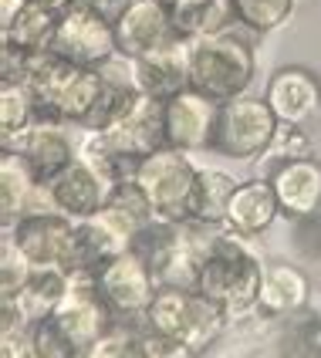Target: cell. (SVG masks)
I'll return each instance as SVG.
<instances>
[{
  "instance_id": "cell-1",
  "label": "cell",
  "mask_w": 321,
  "mask_h": 358,
  "mask_svg": "<svg viewBox=\"0 0 321 358\" xmlns=\"http://www.w3.org/2000/svg\"><path fill=\"white\" fill-rule=\"evenodd\" d=\"M250 240L254 237L217 227L203 240L200 264H197V291L213 304H220L230 321L254 311L261 294L264 260Z\"/></svg>"
},
{
  "instance_id": "cell-2",
  "label": "cell",
  "mask_w": 321,
  "mask_h": 358,
  "mask_svg": "<svg viewBox=\"0 0 321 358\" xmlns=\"http://www.w3.org/2000/svg\"><path fill=\"white\" fill-rule=\"evenodd\" d=\"M257 78V51L241 31H220L190 44V88L213 101L247 95Z\"/></svg>"
},
{
  "instance_id": "cell-3",
  "label": "cell",
  "mask_w": 321,
  "mask_h": 358,
  "mask_svg": "<svg viewBox=\"0 0 321 358\" xmlns=\"http://www.w3.org/2000/svg\"><path fill=\"white\" fill-rule=\"evenodd\" d=\"M227 321L230 318L223 315L220 304L203 298L197 287H159L149 311H145V318L136 328L176 338L203 355L223 335Z\"/></svg>"
},
{
  "instance_id": "cell-4",
  "label": "cell",
  "mask_w": 321,
  "mask_h": 358,
  "mask_svg": "<svg viewBox=\"0 0 321 358\" xmlns=\"http://www.w3.org/2000/svg\"><path fill=\"white\" fill-rule=\"evenodd\" d=\"M132 179L149 203L152 220H166V223L193 220V193L200 179V166L193 162V152H183L173 145L156 149L152 156L139 159Z\"/></svg>"
},
{
  "instance_id": "cell-5",
  "label": "cell",
  "mask_w": 321,
  "mask_h": 358,
  "mask_svg": "<svg viewBox=\"0 0 321 358\" xmlns=\"http://www.w3.org/2000/svg\"><path fill=\"white\" fill-rule=\"evenodd\" d=\"M210 230L213 227H203L197 220H186V223L152 220L139 230L132 247L152 267L159 287H197V264H200L203 240Z\"/></svg>"
},
{
  "instance_id": "cell-6",
  "label": "cell",
  "mask_w": 321,
  "mask_h": 358,
  "mask_svg": "<svg viewBox=\"0 0 321 358\" xmlns=\"http://www.w3.org/2000/svg\"><path fill=\"white\" fill-rule=\"evenodd\" d=\"M278 129H281V122L274 115V108L267 105V99L247 92V95H237L230 101H220L210 152H217L223 159L257 162L271 149Z\"/></svg>"
},
{
  "instance_id": "cell-7",
  "label": "cell",
  "mask_w": 321,
  "mask_h": 358,
  "mask_svg": "<svg viewBox=\"0 0 321 358\" xmlns=\"http://www.w3.org/2000/svg\"><path fill=\"white\" fill-rule=\"evenodd\" d=\"M51 51L61 55L64 61H71V64H78V68H101L105 61L119 55L115 24L99 3L78 0L58 14Z\"/></svg>"
},
{
  "instance_id": "cell-8",
  "label": "cell",
  "mask_w": 321,
  "mask_h": 358,
  "mask_svg": "<svg viewBox=\"0 0 321 358\" xmlns=\"http://www.w3.org/2000/svg\"><path fill=\"white\" fill-rule=\"evenodd\" d=\"M95 284L105 294V301L112 304L115 318L132 321V328L145 318L149 304L159 291V280L152 274V267L145 264L139 250H122L112 260H105L99 271H95Z\"/></svg>"
},
{
  "instance_id": "cell-9",
  "label": "cell",
  "mask_w": 321,
  "mask_h": 358,
  "mask_svg": "<svg viewBox=\"0 0 321 358\" xmlns=\"http://www.w3.org/2000/svg\"><path fill=\"white\" fill-rule=\"evenodd\" d=\"M3 234L31 257L34 267H55L71 274L75 257V220L61 217L55 210L48 213H24L14 223H3Z\"/></svg>"
},
{
  "instance_id": "cell-10",
  "label": "cell",
  "mask_w": 321,
  "mask_h": 358,
  "mask_svg": "<svg viewBox=\"0 0 321 358\" xmlns=\"http://www.w3.org/2000/svg\"><path fill=\"white\" fill-rule=\"evenodd\" d=\"M51 318L75 348H88L115 331V311L95 284V274H71V287Z\"/></svg>"
},
{
  "instance_id": "cell-11",
  "label": "cell",
  "mask_w": 321,
  "mask_h": 358,
  "mask_svg": "<svg viewBox=\"0 0 321 358\" xmlns=\"http://www.w3.org/2000/svg\"><path fill=\"white\" fill-rule=\"evenodd\" d=\"M217 115L220 101L200 95L197 88H183L173 99L162 101V125H166V142L183 152H210L213 132H217Z\"/></svg>"
},
{
  "instance_id": "cell-12",
  "label": "cell",
  "mask_w": 321,
  "mask_h": 358,
  "mask_svg": "<svg viewBox=\"0 0 321 358\" xmlns=\"http://www.w3.org/2000/svg\"><path fill=\"white\" fill-rule=\"evenodd\" d=\"M112 24H115V38H119V55L125 58H142L176 38L169 3H162V0H125L112 14Z\"/></svg>"
},
{
  "instance_id": "cell-13",
  "label": "cell",
  "mask_w": 321,
  "mask_h": 358,
  "mask_svg": "<svg viewBox=\"0 0 321 358\" xmlns=\"http://www.w3.org/2000/svg\"><path fill=\"white\" fill-rule=\"evenodd\" d=\"M3 149H17L41 182H51L61 169H68L78 159V139L71 136V125L51 115H41L14 145H3Z\"/></svg>"
},
{
  "instance_id": "cell-14",
  "label": "cell",
  "mask_w": 321,
  "mask_h": 358,
  "mask_svg": "<svg viewBox=\"0 0 321 358\" xmlns=\"http://www.w3.org/2000/svg\"><path fill=\"white\" fill-rule=\"evenodd\" d=\"M264 99L274 108L278 122H284V125H308L315 115H321V78L311 68L287 64V68H278L267 78Z\"/></svg>"
},
{
  "instance_id": "cell-15",
  "label": "cell",
  "mask_w": 321,
  "mask_h": 358,
  "mask_svg": "<svg viewBox=\"0 0 321 358\" xmlns=\"http://www.w3.org/2000/svg\"><path fill=\"white\" fill-rule=\"evenodd\" d=\"M267 179L274 186V196L284 220H301L321 210V159H284L267 169Z\"/></svg>"
},
{
  "instance_id": "cell-16",
  "label": "cell",
  "mask_w": 321,
  "mask_h": 358,
  "mask_svg": "<svg viewBox=\"0 0 321 358\" xmlns=\"http://www.w3.org/2000/svg\"><path fill=\"white\" fill-rule=\"evenodd\" d=\"M44 186H48L55 213L68 220H85L92 213H99L105 206V199H108V193H112V186L81 159H75L68 169H61L58 176L51 182H44Z\"/></svg>"
},
{
  "instance_id": "cell-17",
  "label": "cell",
  "mask_w": 321,
  "mask_h": 358,
  "mask_svg": "<svg viewBox=\"0 0 321 358\" xmlns=\"http://www.w3.org/2000/svg\"><path fill=\"white\" fill-rule=\"evenodd\" d=\"M190 44L193 41L176 34L162 48L136 58V78H139V88L145 99L166 101L176 92L190 88Z\"/></svg>"
},
{
  "instance_id": "cell-18",
  "label": "cell",
  "mask_w": 321,
  "mask_h": 358,
  "mask_svg": "<svg viewBox=\"0 0 321 358\" xmlns=\"http://www.w3.org/2000/svg\"><path fill=\"white\" fill-rule=\"evenodd\" d=\"M311 301V278L291 260H271L264 264L261 294H257V315L271 321H281L287 315H298Z\"/></svg>"
},
{
  "instance_id": "cell-19",
  "label": "cell",
  "mask_w": 321,
  "mask_h": 358,
  "mask_svg": "<svg viewBox=\"0 0 321 358\" xmlns=\"http://www.w3.org/2000/svg\"><path fill=\"white\" fill-rule=\"evenodd\" d=\"M281 217V206L274 196V186L267 176H250L241 179L230 206H227V230H237L243 237H261L274 227V220Z\"/></svg>"
},
{
  "instance_id": "cell-20",
  "label": "cell",
  "mask_w": 321,
  "mask_h": 358,
  "mask_svg": "<svg viewBox=\"0 0 321 358\" xmlns=\"http://www.w3.org/2000/svg\"><path fill=\"white\" fill-rule=\"evenodd\" d=\"M99 92H101L99 68H78V64H71L41 115H51V119L64 122L71 129H85V122H88L95 101H99Z\"/></svg>"
},
{
  "instance_id": "cell-21",
  "label": "cell",
  "mask_w": 321,
  "mask_h": 358,
  "mask_svg": "<svg viewBox=\"0 0 321 358\" xmlns=\"http://www.w3.org/2000/svg\"><path fill=\"white\" fill-rule=\"evenodd\" d=\"M122 152H129L132 159H145L156 149H166V125H162V101L156 99H142L139 108L129 115L125 122H119L115 129H105Z\"/></svg>"
},
{
  "instance_id": "cell-22",
  "label": "cell",
  "mask_w": 321,
  "mask_h": 358,
  "mask_svg": "<svg viewBox=\"0 0 321 358\" xmlns=\"http://www.w3.org/2000/svg\"><path fill=\"white\" fill-rule=\"evenodd\" d=\"M41 182L17 149H0V223H14L31 210Z\"/></svg>"
},
{
  "instance_id": "cell-23",
  "label": "cell",
  "mask_w": 321,
  "mask_h": 358,
  "mask_svg": "<svg viewBox=\"0 0 321 358\" xmlns=\"http://www.w3.org/2000/svg\"><path fill=\"white\" fill-rule=\"evenodd\" d=\"M169 17H173V31L186 41L210 38L237 24L230 0H176L169 3Z\"/></svg>"
},
{
  "instance_id": "cell-24",
  "label": "cell",
  "mask_w": 321,
  "mask_h": 358,
  "mask_svg": "<svg viewBox=\"0 0 321 358\" xmlns=\"http://www.w3.org/2000/svg\"><path fill=\"white\" fill-rule=\"evenodd\" d=\"M71 287V274L68 271H55V267H41L34 271V278L24 284V291L14 294V298H0V301H14L20 308V315L31 321H44L58 311V304L64 301Z\"/></svg>"
},
{
  "instance_id": "cell-25",
  "label": "cell",
  "mask_w": 321,
  "mask_h": 358,
  "mask_svg": "<svg viewBox=\"0 0 321 358\" xmlns=\"http://www.w3.org/2000/svg\"><path fill=\"white\" fill-rule=\"evenodd\" d=\"M241 179H234L227 169L217 166H200V179H197V193H193V220L203 227H223L227 223V206L237 189Z\"/></svg>"
},
{
  "instance_id": "cell-26",
  "label": "cell",
  "mask_w": 321,
  "mask_h": 358,
  "mask_svg": "<svg viewBox=\"0 0 321 358\" xmlns=\"http://www.w3.org/2000/svg\"><path fill=\"white\" fill-rule=\"evenodd\" d=\"M78 159L88 162L108 186H119L125 179H132L136 176V166H139V159L122 152L108 132H85L78 139Z\"/></svg>"
},
{
  "instance_id": "cell-27",
  "label": "cell",
  "mask_w": 321,
  "mask_h": 358,
  "mask_svg": "<svg viewBox=\"0 0 321 358\" xmlns=\"http://www.w3.org/2000/svg\"><path fill=\"white\" fill-rule=\"evenodd\" d=\"M41 119L38 99L20 81H0V149L14 142Z\"/></svg>"
},
{
  "instance_id": "cell-28",
  "label": "cell",
  "mask_w": 321,
  "mask_h": 358,
  "mask_svg": "<svg viewBox=\"0 0 321 358\" xmlns=\"http://www.w3.org/2000/svg\"><path fill=\"white\" fill-rule=\"evenodd\" d=\"M274 348L278 358H321V315L304 308L298 315L281 318Z\"/></svg>"
},
{
  "instance_id": "cell-29",
  "label": "cell",
  "mask_w": 321,
  "mask_h": 358,
  "mask_svg": "<svg viewBox=\"0 0 321 358\" xmlns=\"http://www.w3.org/2000/svg\"><path fill=\"white\" fill-rule=\"evenodd\" d=\"M55 24H58V14L31 0L24 14L0 31V38L7 48H17V51H48L55 38Z\"/></svg>"
},
{
  "instance_id": "cell-30",
  "label": "cell",
  "mask_w": 321,
  "mask_h": 358,
  "mask_svg": "<svg viewBox=\"0 0 321 358\" xmlns=\"http://www.w3.org/2000/svg\"><path fill=\"white\" fill-rule=\"evenodd\" d=\"M230 3H234L237 24L250 34H261V38L281 31L298 10V0H230Z\"/></svg>"
},
{
  "instance_id": "cell-31",
  "label": "cell",
  "mask_w": 321,
  "mask_h": 358,
  "mask_svg": "<svg viewBox=\"0 0 321 358\" xmlns=\"http://www.w3.org/2000/svg\"><path fill=\"white\" fill-rule=\"evenodd\" d=\"M34 271H38V267L31 264V257L3 234V240H0V298L20 294L24 284L34 278Z\"/></svg>"
},
{
  "instance_id": "cell-32",
  "label": "cell",
  "mask_w": 321,
  "mask_h": 358,
  "mask_svg": "<svg viewBox=\"0 0 321 358\" xmlns=\"http://www.w3.org/2000/svg\"><path fill=\"white\" fill-rule=\"evenodd\" d=\"M304 156H315V139L308 136V129H304V125H284L281 122V129H278V136L271 142V149H267L257 162L274 166V162L304 159Z\"/></svg>"
},
{
  "instance_id": "cell-33",
  "label": "cell",
  "mask_w": 321,
  "mask_h": 358,
  "mask_svg": "<svg viewBox=\"0 0 321 358\" xmlns=\"http://www.w3.org/2000/svg\"><path fill=\"white\" fill-rule=\"evenodd\" d=\"M27 335L34 341V348H38L41 358H75V345L71 338L61 331V324L55 318H44V321H34L31 328H27Z\"/></svg>"
},
{
  "instance_id": "cell-34",
  "label": "cell",
  "mask_w": 321,
  "mask_h": 358,
  "mask_svg": "<svg viewBox=\"0 0 321 358\" xmlns=\"http://www.w3.org/2000/svg\"><path fill=\"white\" fill-rule=\"evenodd\" d=\"M291 247L304 260H321V210L311 217L291 220Z\"/></svg>"
},
{
  "instance_id": "cell-35",
  "label": "cell",
  "mask_w": 321,
  "mask_h": 358,
  "mask_svg": "<svg viewBox=\"0 0 321 358\" xmlns=\"http://www.w3.org/2000/svg\"><path fill=\"white\" fill-rule=\"evenodd\" d=\"M139 338L145 341L149 348V358H200V352H193L190 345H183L176 338H166V335H156V331H145V328H136Z\"/></svg>"
},
{
  "instance_id": "cell-36",
  "label": "cell",
  "mask_w": 321,
  "mask_h": 358,
  "mask_svg": "<svg viewBox=\"0 0 321 358\" xmlns=\"http://www.w3.org/2000/svg\"><path fill=\"white\" fill-rule=\"evenodd\" d=\"M125 331H129V328H125ZM125 331H122V328H115L108 338L95 341V345H88V348H78V352H75V358H119V348H122Z\"/></svg>"
},
{
  "instance_id": "cell-37",
  "label": "cell",
  "mask_w": 321,
  "mask_h": 358,
  "mask_svg": "<svg viewBox=\"0 0 321 358\" xmlns=\"http://www.w3.org/2000/svg\"><path fill=\"white\" fill-rule=\"evenodd\" d=\"M119 358H149V348H145V341L139 338V331H136V328H129V331H125L122 348H119Z\"/></svg>"
},
{
  "instance_id": "cell-38",
  "label": "cell",
  "mask_w": 321,
  "mask_h": 358,
  "mask_svg": "<svg viewBox=\"0 0 321 358\" xmlns=\"http://www.w3.org/2000/svg\"><path fill=\"white\" fill-rule=\"evenodd\" d=\"M27 3H31V0H0V31L10 27V24L27 10Z\"/></svg>"
},
{
  "instance_id": "cell-39",
  "label": "cell",
  "mask_w": 321,
  "mask_h": 358,
  "mask_svg": "<svg viewBox=\"0 0 321 358\" xmlns=\"http://www.w3.org/2000/svg\"><path fill=\"white\" fill-rule=\"evenodd\" d=\"M34 3H41V7H48V10L61 14V10H68L71 3H78V0H34Z\"/></svg>"
},
{
  "instance_id": "cell-40",
  "label": "cell",
  "mask_w": 321,
  "mask_h": 358,
  "mask_svg": "<svg viewBox=\"0 0 321 358\" xmlns=\"http://www.w3.org/2000/svg\"><path fill=\"white\" fill-rule=\"evenodd\" d=\"M162 3H176V0H162Z\"/></svg>"
},
{
  "instance_id": "cell-41",
  "label": "cell",
  "mask_w": 321,
  "mask_h": 358,
  "mask_svg": "<svg viewBox=\"0 0 321 358\" xmlns=\"http://www.w3.org/2000/svg\"><path fill=\"white\" fill-rule=\"evenodd\" d=\"M119 3H125V0H119Z\"/></svg>"
}]
</instances>
